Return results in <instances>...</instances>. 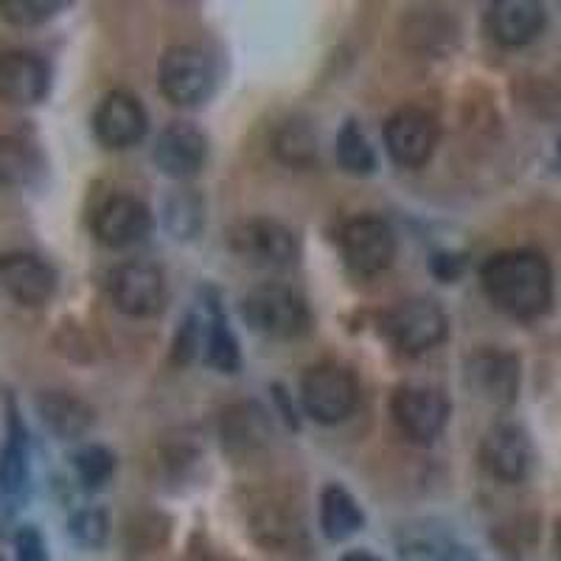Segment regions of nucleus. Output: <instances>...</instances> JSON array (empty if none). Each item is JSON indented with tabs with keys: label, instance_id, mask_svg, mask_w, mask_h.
<instances>
[{
	"label": "nucleus",
	"instance_id": "c756f323",
	"mask_svg": "<svg viewBox=\"0 0 561 561\" xmlns=\"http://www.w3.org/2000/svg\"><path fill=\"white\" fill-rule=\"evenodd\" d=\"M73 472H77L79 483L88 491H99L113 480L115 474V455L102 444H84L77 453L70 455Z\"/></svg>",
	"mask_w": 561,
	"mask_h": 561
},
{
	"label": "nucleus",
	"instance_id": "ddd939ff",
	"mask_svg": "<svg viewBox=\"0 0 561 561\" xmlns=\"http://www.w3.org/2000/svg\"><path fill=\"white\" fill-rule=\"evenodd\" d=\"M480 463L500 483H523L534 466V444L514 421H500L480 440Z\"/></svg>",
	"mask_w": 561,
	"mask_h": 561
},
{
	"label": "nucleus",
	"instance_id": "5701e85b",
	"mask_svg": "<svg viewBox=\"0 0 561 561\" xmlns=\"http://www.w3.org/2000/svg\"><path fill=\"white\" fill-rule=\"evenodd\" d=\"M270 147H273V154L284 163V167L307 169L318 160V129H314V124L309 122V118H304V115H289V118H284V122L273 129Z\"/></svg>",
	"mask_w": 561,
	"mask_h": 561
},
{
	"label": "nucleus",
	"instance_id": "b1692460",
	"mask_svg": "<svg viewBox=\"0 0 561 561\" xmlns=\"http://www.w3.org/2000/svg\"><path fill=\"white\" fill-rule=\"evenodd\" d=\"M365 525V514L345 485L329 483L320 494V530L329 542H345L359 534Z\"/></svg>",
	"mask_w": 561,
	"mask_h": 561
},
{
	"label": "nucleus",
	"instance_id": "2f4dec72",
	"mask_svg": "<svg viewBox=\"0 0 561 561\" xmlns=\"http://www.w3.org/2000/svg\"><path fill=\"white\" fill-rule=\"evenodd\" d=\"M68 7L70 3L65 0H0V18L18 28H34L54 20Z\"/></svg>",
	"mask_w": 561,
	"mask_h": 561
},
{
	"label": "nucleus",
	"instance_id": "79ce46f5",
	"mask_svg": "<svg viewBox=\"0 0 561 561\" xmlns=\"http://www.w3.org/2000/svg\"><path fill=\"white\" fill-rule=\"evenodd\" d=\"M556 149H559V160H561V135H559V147H556Z\"/></svg>",
	"mask_w": 561,
	"mask_h": 561
},
{
	"label": "nucleus",
	"instance_id": "473e14b6",
	"mask_svg": "<svg viewBox=\"0 0 561 561\" xmlns=\"http://www.w3.org/2000/svg\"><path fill=\"white\" fill-rule=\"evenodd\" d=\"M205 345V320L197 312H188L180 320L172 340V363L188 365Z\"/></svg>",
	"mask_w": 561,
	"mask_h": 561
},
{
	"label": "nucleus",
	"instance_id": "c85d7f7f",
	"mask_svg": "<svg viewBox=\"0 0 561 561\" xmlns=\"http://www.w3.org/2000/svg\"><path fill=\"white\" fill-rule=\"evenodd\" d=\"M172 534V519L160 511H140L127 523L124 530V542H127L129 553H154L169 542Z\"/></svg>",
	"mask_w": 561,
	"mask_h": 561
},
{
	"label": "nucleus",
	"instance_id": "f257e3e1",
	"mask_svg": "<svg viewBox=\"0 0 561 561\" xmlns=\"http://www.w3.org/2000/svg\"><path fill=\"white\" fill-rule=\"evenodd\" d=\"M480 287L491 307L511 320H539L553 307V267L548 255L530 248L503 250L480 267Z\"/></svg>",
	"mask_w": 561,
	"mask_h": 561
},
{
	"label": "nucleus",
	"instance_id": "9d476101",
	"mask_svg": "<svg viewBox=\"0 0 561 561\" xmlns=\"http://www.w3.org/2000/svg\"><path fill=\"white\" fill-rule=\"evenodd\" d=\"M340 248L351 270L363 278L379 275L396 259V233L382 217L363 214L343 225L340 230Z\"/></svg>",
	"mask_w": 561,
	"mask_h": 561
},
{
	"label": "nucleus",
	"instance_id": "f8f14e48",
	"mask_svg": "<svg viewBox=\"0 0 561 561\" xmlns=\"http://www.w3.org/2000/svg\"><path fill=\"white\" fill-rule=\"evenodd\" d=\"M0 289L26 309L45 307L57 293V270L26 250L0 253Z\"/></svg>",
	"mask_w": 561,
	"mask_h": 561
},
{
	"label": "nucleus",
	"instance_id": "58836bf2",
	"mask_svg": "<svg viewBox=\"0 0 561 561\" xmlns=\"http://www.w3.org/2000/svg\"><path fill=\"white\" fill-rule=\"evenodd\" d=\"M340 561H382V559L374 553H368V550H348V553H345Z\"/></svg>",
	"mask_w": 561,
	"mask_h": 561
},
{
	"label": "nucleus",
	"instance_id": "37998d69",
	"mask_svg": "<svg viewBox=\"0 0 561 561\" xmlns=\"http://www.w3.org/2000/svg\"><path fill=\"white\" fill-rule=\"evenodd\" d=\"M199 561H208V559H199Z\"/></svg>",
	"mask_w": 561,
	"mask_h": 561
},
{
	"label": "nucleus",
	"instance_id": "c9c22d12",
	"mask_svg": "<svg viewBox=\"0 0 561 561\" xmlns=\"http://www.w3.org/2000/svg\"><path fill=\"white\" fill-rule=\"evenodd\" d=\"M14 561H48V548L45 539L34 525H23L14 530Z\"/></svg>",
	"mask_w": 561,
	"mask_h": 561
},
{
	"label": "nucleus",
	"instance_id": "f3484780",
	"mask_svg": "<svg viewBox=\"0 0 561 561\" xmlns=\"http://www.w3.org/2000/svg\"><path fill=\"white\" fill-rule=\"evenodd\" d=\"M152 158L160 174H167L172 180H192L205 167L208 138L194 124L172 122L158 135Z\"/></svg>",
	"mask_w": 561,
	"mask_h": 561
},
{
	"label": "nucleus",
	"instance_id": "7c9ffc66",
	"mask_svg": "<svg viewBox=\"0 0 561 561\" xmlns=\"http://www.w3.org/2000/svg\"><path fill=\"white\" fill-rule=\"evenodd\" d=\"M68 534L79 548L102 550L110 539V514L99 505L73 511L68 519Z\"/></svg>",
	"mask_w": 561,
	"mask_h": 561
},
{
	"label": "nucleus",
	"instance_id": "a878e982",
	"mask_svg": "<svg viewBox=\"0 0 561 561\" xmlns=\"http://www.w3.org/2000/svg\"><path fill=\"white\" fill-rule=\"evenodd\" d=\"M43 169V154L34 144L20 135H0V185L26 188L37 183Z\"/></svg>",
	"mask_w": 561,
	"mask_h": 561
},
{
	"label": "nucleus",
	"instance_id": "393cba45",
	"mask_svg": "<svg viewBox=\"0 0 561 561\" xmlns=\"http://www.w3.org/2000/svg\"><path fill=\"white\" fill-rule=\"evenodd\" d=\"M205 365L219 374H239L242 368V348H239L237 334L230 332L228 320L217 300H208V320H205Z\"/></svg>",
	"mask_w": 561,
	"mask_h": 561
},
{
	"label": "nucleus",
	"instance_id": "dca6fc26",
	"mask_svg": "<svg viewBox=\"0 0 561 561\" xmlns=\"http://www.w3.org/2000/svg\"><path fill=\"white\" fill-rule=\"evenodd\" d=\"M51 90V68L39 54L0 51V102L34 107Z\"/></svg>",
	"mask_w": 561,
	"mask_h": 561
},
{
	"label": "nucleus",
	"instance_id": "bb28decb",
	"mask_svg": "<svg viewBox=\"0 0 561 561\" xmlns=\"http://www.w3.org/2000/svg\"><path fill=\"white\" fill-rule=\"evenodd\" d=\"M337 163L345 174H354V178H368V174L377 172L379 160L374 147H370L368 135L363 133L354 118L343 122V127L337 129Z\"/></svg>",
	"mask_w": 561,
	"mask_h": 561
},
{
	"label": "nucleus",
	"instance_id": "423d86ee",
	"mask_svg": "<svg viewBox=\"0 0 561 561\" xmlns=\"http://www.w3.org/2000/svg\"><path fill=\"white\" fill-rule=\"evenodd\" d=\"M390 415L404 438L430 447L447 427L449 399L433 385H399L390 396Z\"/></svg>",
	"mask_w": 561,
	"mask_h": 561
},
{
	"label": "nucleus",
	"instance_id": "cd10ccee",
	"mask_svg": "<svg viewBox=\"0 0 561 561\" xmlns=\"http://www.w3.org/2000/svg\"><path fill=\"white\" fill-rule=\"evenodd\" d=\"M203 197L192 188H180V192L169 194L167 205H163V225L174 239H194L203 228Z\"/></svg>",
	"mask_w": 561,
	"mask_h": 561
},
{
	"label": "nucleus",
	"instance_id": "a211bd4d",
	"mask_svg": "<svg viewBox=\"0 0 561 561\" xmlns=\"http://www.w3.org/2000/svg\"><path fill=\"white\" fill-rule=\"evenodd\" d=\"M219 438L225 453L233 458L262 453L273 440V415L259 402H237L222 410L219 419Z\"/></svg>",
	"mask_w": 561,
	"mask_h": 561
},
{
	"label": "nucleus",
	"instance_id": "72a5a7b5",
	"mask_svg": "<svg viewBox=\"0 0 561 561\" xmlns=\"http://www.w3.org/2000/svg\"><path fill=\"white\" fill-rule=\"evenodd\" d=\"M197 460H199V440L197 435L188 433V430H183L178 438L169 435L167 444H160V463L167 466L169 472L174 474L188 472Z\"/></svg>",
	"mask_w": 561,
	"mask_h": 561
},
{
	"label": "nucleus",
	"instance_id": "0eeeda50",
	"mask_svg": "<svg viewBox=\"0 0 561 561\" xmlns=\"http://www.w3.org/2000/svg\"><path fill=\"white\" fill-rule=\"evenodd\" d=\"M228 248L244 264L259 270H284L298 259V239L278 219L250 217L228 230Z\"/></svg>",
	"mask_w": 561,
	"mask_h": 561
},
{
	"label": "nucleus",
	"instance_id": "ea45409f",
	"mask_svg": "<svg viewBox=\"0 0 561 561\" xmlns=\"http://www.w3.org/2000/svg\"><path fill=\"white\" fill-rule=\"evenodd\" d=\"M447 561H474V559H472V553H469V550L453 548V553H449Z\"/></svg>",
	"mask_w": 561,
	"mask_h": 561
},
{
	"label": "nucleus",
	"instance_id": "4c0bfd02",
	"mask_svg": "<svg viewBox=\"0 0 561 561\" xmlns=\"http://www.w3.org/2000/svg\"><path fill=\"white\" fill-rule=\"evenodd\" d=\"M273 396H275V402H278V408H280V413H284V419H287V424L289 427H298V421H295V410H293V404H289V396H287V390H284V385H273Z\"/></svg>",
	"mask_w": 561,
	"mask_h": 561
},
{
	"label": "nucleus",
	"instance_id": "4be33fe9",
	"mask_svg": "<svg viewBox=\"0 0 561 561\" xmlns=\"http://www.w3.org/2000/svg\"><path fill=\"white\" fill-rule=\"evenodd\" d=\"M250 536L270 553H287L304 542V525L280 503H264L250 511Z\"/></svg>",
	"mask_w": 561,
	"mask_h": 561
},
{
	"label": "nucleus",
	"instance_id": "f03ea898",
	"mask_svg": "<svg viewBox=\"0 0 561 561\" xmlns=\"http://www.w3.org/2000/svg\"><path fill=\"white\" fill-rule=\"evenodd\" d=\"M244 323L270 340H298L312 329L307 300L280 280H264L242 300Z\"/></svg>",
	"mask_w": 561,
	"mask_h": 561
},
{
	"label": "nucleus",
	"instance_id": "412c9836",
	"mask_svg": "<svg viewBox=\"0 0 561 561\" xmlns=\"http://www.w3.org/2000/svg\"><path fill=\"white\" fill-rule=\"evenodd\" d=\"M37 415L59 440H79L96 424V410L70 390H43L37 396Z\"/></svg>",
	"mask_w": 561,
	"mask_h": 561
},
{
	"label": "nucleus",
	"instance_id": "4468645a",
	"mask_svg": "<svg viewBox=\"0 0 561 561\" xmlns=\"http://www.w3.org/2000/svg\"><path fill=\"white\" fill-rule=\"evenodd\" d=\"M152 228V210L133 194H113L93 210V237L110 250L133 248V244L144 242Z\"/></svg>",
	"mask_w": 561,
	"mask_h": 561
},
{
	"label": "nucleus",
	"instance_id": "f704fd0d",
	"mask_svg": "<svg viewBox=\"0 0 561 561\" xmlns=\"http://www.w3.org/2000/svg\"><path fill=\"white\" fill-rule=\"evenodd\" d=\"M449 553H453V545L444 542L433 530L427 536H419L415 530H408V539L399 542L402 561H447Z\"/></svg>",
	"mask_w": 561,
	"mask_h": 561
},
{
	"label": "nucleus",
	"instance_id": "e433bc0d",
	"mask_svg": "<svg viewBox=\"0 0 561 561\" xmlns=\"http://www.w3.org/2000/svg\"><path fill=\"white\" fill-rule=\"evenodd\" d=\"M430 273L440 280V284H453L466 273V255L463 253H435L430 259Z\"/></svg>",
	"mask_w": 561,
	"mask_h": 561
},
{
	"label": "nucleus",
	"instance_id": "a19ab883",
	"mask_svg": "<svg viewBox=\"0 0 561 561\" xmlns=\"http://www.w3.org/2000/svg\"><path fill=\"white\" fill-rule=\"evenodd\" d=\"M553 542H556V553H559V561H561V517H559V523H556Z\"/></svg>",
	"mask_w": 561,
	"mask_h": 561
},
{
	"label": "nucleus",
	"instance_id": "6ab92c4d",
	"mask_svg": "<svg viewBox=\"0 0 561 561\" xmlns=\"http://www.w3.org/2000/svg\"><path fill=\"white\" fill-rule=\"evenodd\" d=\"M548 26V12L536 0H497L485 12V32L503 48H523Z\"/></svg>",
	"mask_w": 561,
	"mask_h": 561
},
{
	"label": "nucleus",
	"instance_id": "6e6552de",
	"mask_svg": "<svg viewBox=\"0 0 561 561\" xmlns=\"http://www.w3.org/2000/svg\"><path fill=\"white\" fill-rule=\"evenodd\" d=\"M466 388L491 408H511L523 388V363L514 351L480 348L466 359Z\"/></svg>",
	"mask_w": 561,
	"mask_h": 561
},
{
	"label": "nucleus",
	"instance_id": "7ed1b4c3",
	"mask_svg": "<svg viewBox=\"0 0 561 561\" xmlns=\"http://www.w3.org/2000/svg\"><path fill=\"white\" fill-rule=\"evenodd\" d=\"M300 408L318 424H340L359 402L357 374L343 363H318L300 379Z\"/></svg>",
	"mask_w": 561,
	"mask_h": 561
},
{
	"label": "nucleus",
	"instance_id": "9b49d317",
	"mask_svg": "<svg viewBox=\"0 0 561 561\" xmlns=\"http://www.w3.org/2000/svg\"><path fill=\"white\" fill-rule=\"evenodd\" d=\"M390 160L402 169H421L433 158L438 144V124L421 107L396 110L382 129Z\"/></svg>",
	"mask_w": 561,
	"mask_h": 561
},
{
	"label": "nucleus",
	"instance_id": "20e7f679",
	"mask_svg": "<svg viewBox=\"0 0 561 561\" xmlns=\"http://www.w3.org/2000/svg\"><path fill=\"white\" fill-rule=\"evenodd\" d=\"M382 334L396 351L402 354H424L438 348L449 332L447 312L433 298H408L399 300L393 309L379 320Z\"/></svg>",
	"mask_w": 561,
	"mask_h": 561
},
{
	"label": "nucleus",
	"instance_id": "2eb2a0df",
	"mask_svg": "<svg viewBox=\"0 0 561 561\" xmlns=\"http://www.w3.org/2000/svg\"><path fill=\"white\" fill-rule=\"evenodd\" d=\"M149 115L138 96L127 90H113L102 99L93 115V133L107 149H129L147 138Z\"/></svg>",
	"mask_w": 561,
	"mask_h": 561
},
{
	"label": "nucleus",
	"instance_id": "1a4fd4ad",
	"mask_svg": "<svg viewBox=\"0 0 561 561\" xmlns=\"http://www.w3.org/2000/svg\"><path fill=\"white\" fill-rule=\"evenodd\" d=\"M107 293L113 307L135 320L154 318L167 300V278L158 264L147 259L124 262L107 275Z\"/></svg>",
	"mask_w": 561,
	"mask_h": 561
},
{
	"label": "nucleus",
	"instance_id": "aec40b11",
	"mask_svg": "<svg viewBox=\"0 0 561 561\" xmlns=\"http://www.w3.org/2000/svg\"><path fill=\"white\" fill-rule=\"evenodd\" d=\"M32 483V447H28V430L23 424L18 404L7 399V440L0 447V497L20 500L26 497Z\"/></svg>",
	"mask_w": 561,
	"mask_h": 561
},
{
	"label": "nucleus",
	"instance_id": "39448f33",
	"mask_svg": "<svg viewBox=\"0 0 561 561\" xmlns=\"http://www.w3.org/2000/svg\"><path fill=\"white\" fill-rule=\"evenodd\" d=\"M158 88L174 107H197L214 90V68L203 48L169 45L158 59Z\"/></svg>",
	"mask_w": 561,
	"mask_h": 561
}]
</instances>
